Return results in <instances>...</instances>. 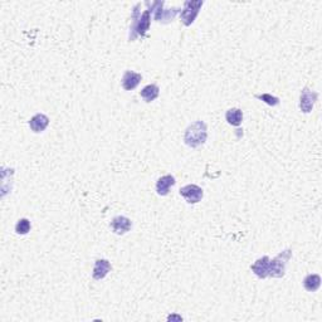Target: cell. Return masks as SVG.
I'll list each match as a JSON object with an SVG mask.
<instances>
[{
  "instance_id": "cell-17",
  "label": "cell",
  "mask_w": 322,
  "mask_h": 322,
  "mask_svg": "<svg viewBox=\"0 0 322 322\" xmlns=\"http://www.w3.org/2000/svg\"><path fill=\"white\" fill-rule=\"evenodd\" d=\"M31 220L27 219V218H22V219L18 220V223L16 224V232L17 234L26 235L31 232Z\"/></svg>"
},
{
  "instance_id": "cell-6",
  "label": "cell",
  "mask_w": 322,
  "mask_h": 322,
  "mask_svg": "<svg viewBox=\"0 0 322 322\" xmlns=\"http://www.w3.org/2000/svg\"><path fill=\"white\" fill-rule=\"evenodd\" d=\"M180 195L185 199L186 203L198 204L203 199L204 191L200 186L195 185V184H189L180 189Z\"/></svg>"
},
{
  "instance_id": "cell-14",
  "label": "cell",
  "mask_w": 322,
  "mask_h": 322,
  "mask_svg": "<svg viewBox=\"0 0 322 322\" xmlns=\"http://www.w3.org/2000/svg\"><path fill=\"white\" fill-rule=\"evenodd\" d=\"M321 286V277L319 274H308L303 279V287L307 292H316Z\"/></svg>"
},
{
  "instance_id": "cell-12",
  "label": "cell",
  "mask_w": 322,
  "mask_h": 322,
  "mask_svg": "<svg viewBox=\"0 0 322 322\" xmlns=\"http://www.w3.org/2000/svg\"><path fill=\"white\" fill-rule=\"evenodd\" d=\"M176 184L175 178L173 175H164L156 181V193L160 196H166L170 191V189L173 188Z\"/></svg>"
},
{
  "instance_id": "cell-9",
  "label": "cell",
  "mask_w": 322,
  "mask_h": 322,
  "mask_svg": "<svg viewBox=\"0 0 322 322\" xmlns=\"http://www.w3.org/2000/svg\"><path fill=\"white\" fill-rule=\"evenodd\" d=\"M269 260H271L269 259V257H268V255H264V257L257 259L252 265H250V269H252V272L258 277V278L264 279L268 277Z\"/></svg>"
},
{
  "instance_id": "cell-8",
  "label": "cell",
  "mask_w": 322,
  "mask_h": 322,
  "mask_svg": "<svg viewBox=\"0 0 322 322\" xmlns=\"http://www.w3.org/2000/svg\"><path fill=\"white\" fill-rule=\"evenodd\" d=\"M132 222L127 217H124V215H119V217H115L111 222V229L115 234L117 235H124L131 229Z\"/></svg>"
},
{
  "instance_id": "cell-16",
  "label": "cell",
  "mask_w": 322,
  "mask_h": 322,
  "mask_svg": "<svg viewBox=\"0 0 322 322\" xmlns=\"http://www.w3.org/2000/svg\"><path fill=\"white\" fill-rule=\"evenodd\" d=\"M160 88L156 85H149L146 87L142 88V91L140 92V96L144 98L145 102H152L159 97Z\"/></svg>"
},
{
  "instance_id": "cell-10",
  "label": "cell",
  "mask_w": 322,
  "mask_h": 322,
  "mask_svg": "<svg viewBox=\"0 0 322 322\" xmlns=\"http://www.w3.org/2000/svg\"><path fill=\"white\" fill-rule=\"evenodd\" d=\"M111 263L109 262L107 259H97L95 262V267H93V272H92V277L93 279L96 281H101V279L105 278L109 272L111 271Z\"/></svg>"
},
{
  "instance_id": "cell-5",
  "label": "cell",
  "mask_w": 322,
  "mask_h": 322,
  "mask_svg": "<svg viewBox=\"0 0 322 322\" xmlns=\"http://www.w3.org/2000/svg\"><path fill=\"white\" fill-rule=\"evenodd\" d=\"M317 98H318V93L309 90L308 87H304L301 91V96H299V110H301V112L309 114L313 110Z\"/></svg>"
},
{
  "instance_id": "cell-2",
  "label": "cell",
  "mask_w": 322,
  "mask_h": 322,
  "mask_svg": "<svg viewBox=\"0 0 322 322\" xmlns=\"http://www.w3.org/2000/svg\"><path fill=\"white\" fill-rule=\"evenodd\" d=\"M292 257V249H284L279 253L274 259L269 260V269H268V277L273 278H282L286 272V265Z\"/></svg>"
},
{
  "instance_id": "cell-1",
  "label": "cell",
  "mask_w": 322,
  "mask_h": 322,
  "mask_svg": "<svg viewBox=\"0 0 322 322\" xmlns=\"http://www.w3.org/2000/svg\"><path fill=\"white\" fill-rule=\"evenodd\" d=\"M206 139H208V127L204 121H195L191 124L185 130V135H184V142L193 149L205 144Z\"/></svg>"
},
{
  "instance_id": "cell-4",
  "label": "cell",
  "mask_w": 322,
  "mask_h": 322,
  "mask_svg": "<svg viewBox=\"0 0 322 322\" xmlns=\"http://www.w3.org/2000/svg\"><path fill=\"white\" fill-rule=\"evenodd\" d=\"M203 4L204 3L200 0H188L184 3L183 11L180 12V19L184 26L189 27L194 23Z\"/></svg>"
},
{
  "instance_id": "cell-7",
  "label": "cell",
  "mask_w": 322,
  "mask_h": 322,
  "mask_svg": "<svg viewBox=\"0 0 322 322\" xmlns=\"http://www.w3.org/2000/svg\"><path fill=\"white\" fill-rule=\"evenodd\" d=\"M163 6H164L163 2H160L159 8H155V21L164 24L170 23V22L174 21L176 14L179 13V9L178 8L163 9Z\"/></svg>"
},
{
  "instance_id": "cell-13",
  "label": "cell",
  "mask_w": 322,
  "mask_h": 322,
  "mask_svg": "<svg viewBox=\"0 0 322 322\" xmlns=\"http://www.w3.org/2000/svg\"><path fill=\"white\" fill-rule=\"evenodd\" d=\"M49 125V119L48 116H46L44 114H37L29 120V127L33 132L36 134H39V132H43L44 130L48 127Z\"/></svg>"
},
{
  "instance_id": "cell-11",
  "label": "cell",
  "mask_w": 322,
  "mask_h": 322,
  "mask_svg": "<svg viewBox=\"0 0 322 322\" xmlns=\"http://www.w3.org/2000/svg\"><path fill=\"white\" fill-rule=\"evenodd\" d=\"M142 81V76L140 73L134 72V71H126L122 77V87L125 91H132L140 85Z\"/></svg>"
},
{
  "instance_id": "cell-15",
  "label": "cell",
  "mask_w": 322,
  "mask_h": 322,
  "mask_svg": "<svg viewBox=\"0 0 322 322\" xmlns=\"http://www.w3.org/2000/svg\"><path fill=\"white\" fill-rule=\"evenodd\" d=\"M225 120L229 125L232 126H240L243 122V112L242 110L239 109H230L228 110L227 114H225Z\"/></svg>"
},
{
  "instance_id": "cell-18",
  "label": "cell",
  "mask_w": 322,
  "mask_h": 322,
  "mask_svg": "<svg viewBox=\"0 0 322 322\" xmlns=\"http://www.w3.org/2000/svg\"><path fill=\"white\" fill-rule=\"evenodd\" d=\"M255 98L263 101L265 105L272 106V107H274V106H277L279 103V98L276 97V96L269 95V93H260V95H255Z\"/></svg>"
},
{
  "instance_id": "cell-3",
  "label": "cell",
  "mask_w": 322,
  "mask_h": 322,
  "mask_svg": "<svg viewBox=\"0 0 322 322\" xmlns=\"http://www.w3.org/2000/svg\"><path fill=\"white\" fill-rule=\"evenodd\" d=\"M134 24H132L131 33H130V41H135L137 36L144 37L146 32L149 31L150 24H151V14L150 11H145L141 16L139 17L137 11L134 12Z\"/></svg>"
}]
</instances>
